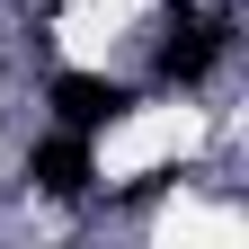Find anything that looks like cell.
Masks as SVG:
<instances>
[{
  "instance_id": "6da1fadb",
  "label": "cell",
  "mask_w": 249,
  "mask_h": 249,
  "mask_svg": "<svg viewBox=\"0 0 249 249\" xmlns=\"http://www.w3.org/2000/svg\"><path fill=\"white\" fill-rule=\"evenodd\" d=\"M124 107H134L124 80H98V71H62L53 80V116L71 124V134H98V124H116Z\"/></svg>"
},
{
  "instance_id": "7a4b0ae2",
  "label": "cell",
  "mask_w": 249,
  "mask_h": 249,
  "mask_svg": "<svg viewBox=\"0 0 249 249\" xmlns=\"http://www.w3.org/2000/svg\"><path fill=\"white\" fill-rule=\"evenodd\" d=\"M27 178H36L45 196L71 205V196H89V178H98V169H89V142H80V134H53V142L27 151Z\"/></svg>"
},
{
  "instance_id": "3957f363",
  "label": "cell",
  "mask_w": 249,
  "mask_h": 249,
  "mask_svg": "<svg viewBox=\"0 0 249 249\" xmlns=\"http://www.w3.org/2000/svg\"><path fill=\"white\" fill-rule=\"evenodd\" d=\"M223 45H231V27H223V18H205V27H178V36L160 45V80H205L213 62H223Z\"/></svg>"
}]
</instances>
